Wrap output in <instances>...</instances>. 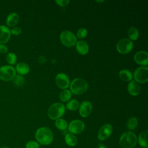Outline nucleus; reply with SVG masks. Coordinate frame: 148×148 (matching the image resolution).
<instances>
[{
    "label": "nucleus",
    "instance_id": "5",
    "mask_svg": "<svg viewBox=\"0 0 148 148\" xmlns=\"http://www.w3.org/2000/svg\"><path fill=\"white\" fill-rule=\"evenodd\" d=\"M60 39L62 45L67 47L74 46L77 42V38L75 34L68 30L63 31L60 34Z\"/></svg>",
    "mask_w": 148,
    "mask_h": 148
},
{
    "label": "nucleus",
    "instance_id": "1",
    "mask_svg": "<svg viewBox=\"0 0 148 148\" xmlns=\"http://www.w3.org/2000/svg\"><path fill=\"white\" fill-rule=\"evenodd\" d=\"M35 138L41 145H49L53 140V134L51 130L48 127H40L36 131Z\"/></svg>",
    "mask_w": 148,
    "mask_h": 148
},
{
    "label": "nucleus",
    "instance_id": "36",
    "mask_svg": "<svg viewBox=\"0 0 148 148\" xmlns=\"http://www.w3.org/2000/svg\"><path fill=\"white\" fill-rule=\"evenodd\" d=\"M1 148H9V147H2Z\"/></svg>",
    "mask_w": 148,
    "mask_h": 148
},
{
    "label": "nucleus",
    "instance_id": "15",
    "mask_svg": "<svg viewBox=\"0 0 148 148\" xmlns=\"http://www.w3.org/2000/svg\"><path fill=\"white\" fill-rule=\"evenodd\" d=\"M127 90L128 93L132 96H136L140 92V87L139 83L134 80L129 82L127 86Z\"/></svg>",
    "mask_w": 148,
    "mask_h": 148
},
{
    "label": "nucleus",
    "instance_id": "29",
    "mask_svg": "<svg viewBox=\"0 0 148 148\" xmlns=\"http://www.w3.org/2000/svg\"><path fill=\"white\" fill-rule=\"evenodd\" d=\"M88 32L87 30L85 28H79L77 32H76V36L78 38L80 39H83L85 38L87 35Z\"/></svg>",
    "mask_w": 148,
    "mask_h": 148
},
{
    "label": "nucleus",
    "instance_id": "20",
    "mask_svg": "<svg viewBox=\"0 0 148 148\" xmlns=\"http://www.w3.org/2000/svg\"><path fill=\"white\" fill-rule=\"evenodd\" d=\"M147 131H142L139 135L137 141H138L139 144L143 147L147 148Z\"/></svg>",
    "mask_w": 148,
    "mask_h": 148
},
{
    "label": "nucleus",
    "instance_id": "2",
    "mask_svg": "<svg viewBox=\"0 0 148 148\" xmlns=\"http://www.w3.org/2000/svg\"><path fill=\"white\" fill-rule=\"evenodd\" d=\"M70 91L75 95L84 94L88 89L87 82L82 78L74 79L69 84Z\"/></svg>",
    "mask_w": 148,
    "mask_h": 148
},
{
    "label": "nucleus",
    "instance_id": "6",
    "mask_svg": "<svg viewBox=\"0 0 148 148\" xmlns=\"http://www.w3.org/2000/svg\"><path fill=\"white\" fill-rule=\"evenodd\" d=\"M134 81L138 83H145L148 81V67L140 66L136 68L133 73Z\"/></svg>",
    "mask_w": 148,
    "mask_h": 148
},
{
    "label": "nucleus",
    "instance_id": "35",
    "mask_svg": "<svg viewBox=\"0 0 148 148\" xmlns=\"http://www.w3.org/2000/svg\"><path fill=\"white\" fill-rule=\"evenodd\" d=\"M97 2H99V3H102L103 2H104V1H96Z\"/></svg>",
    "mask_w": 148,
    "mask_h": 148
},
{
    "label": "nucleus",
    "instance_id": "22",
    "mask_svg": "<svg viewBox=\"0 0 148 148\" xmlns=\"http://www.w3.org/2000/svg\"><path fill=\"white\" fill-rule=\"evenodd\" d=\"M65 141L68 146H75L77 144V139L73 134H67L65 136Z\"/></svg>",
    "mask_w": 148,
    "mask_h": 148
},
{
    "label": "nucleus",
    "instance_id": "30",
    "mask_svg": "<svg viewBox=\"0 0 148 148\" xmlns=\"http://www.w3.org/2000/svg\"><path fill=\"white\" fill-rule=\"evenodd\" d=\"M10 32L14 35H18L21 33V29L18 27H14L10 29Z\"/></svg>",
    "mask_w": 148,
    "mask_h": 148
},
{
    "label": "nucleus",
    "instance_id": "8",
    "mask_svg": "<svg viewBox=\"0 0 148 148\" xmlns=\"http://www.w3.org/2000/svg\"><path fill=\"white\" fill-rule=\"evenodd\" d=\"M16 69L11 65H4L0 67V79L3 81H10L16 76Z\"/></svg>",
    "mask_w": 148,
    "mask_h": 148
},
{
    "label": "nucleus",
    "instance_id": "31",
    "mask_svg": "<svg viewBox=\"0 0 148 148\" xmlns=\"http://www.w3.org/2000/svg\"><path fill=\"white\" fill-rule=\"evenodd\" d=\"M26 148H39V145L35 141H29L26 144Z\"/></svg>",
    "mask_w": 148,
    "mask_h": 148
},
{
    "label": "nucleus",
    "instance_id": "21",
    "mask_svg": "<svg viewBox=\"0 0 148 148\" xmlns=\"http://www.w3.org/2000/svg\"><path fill=\"white\" fill-rule=\"evenodd\" d=\"M127 35L129 39L132 40H136L139 37V32L136 28L134 27H130L127 31Z\"/></svg>",
    "mask_w": 148,
    "mask_h": 148
},
{
    "label": "nucleus",
    "instance_id": "12",
    "mask_svg": "<svg viewBox=\"0 0 148 148\" xmlns=\"http://www.w3.org/2000/svg\"><path fill=\"white\" fill-rule=\"evenodd\" d=\"M92 109V103L88 101H83L79 107L80 115L83 117H88L91 113Z\"/></svg>",
    "mask_w": 148,
    "mask_h": 148
},
{
    "label": "nucleus",
    "instance_id": "16",
    "mask_svg": "<svg viewBox=\"0 0 148 148\" xmlns=\"http://www.w3.org/2000/svg\"><path fill=\"white\" fill-rule=\"evenodd\" d=\"M76 49L78 53L81 55H86L89 50L88 45L84 40H79L76 43Z\"/></svg>",
    "mask_w": 148,
    "mask_h": 148
},
{
    "label": "nucleus",
    "instance_id": "26",
    "mask_svg": "<svg viewBox=\"0 0 148 148\" xmlns=\"http://www.w3.org/2000/svg\"><path fill=\"white\" fill-rule=\"evenodd\" d=\"M55 125L58 129L60 130H64L67 128L68 124L64 119L60 118L56 120Z\"/></svg>",
    "mask_w": 148,
    "mask_h": 148
},
{
    "label": "nucleus",
    "instance_id": "17",
    "mask_svg": "<svg viewBox=\"0 0 148 148\" xmlns=\"http://www.w3.org/2000/svg\"><path fill=\"white\" fill-rule=\"evenodd\" d=\"M19 17L16 13H11L6 17V24L9 27H14L18 23Z\"/></svg>",
    "mask_w": 148,
    "mask_h": 148
},
{
    "label": "nucleus",
    "instance_id": "13",
    "mask_svg": "<svg viewBox=\"0 0 148 148\" xmlns=\"http://www.w3.org/2000/svg\"><path fill=\"white\" fill-rule=\"evenodd\" d=\"M135 62L142 66H147L148 64V54L145 51H139L134 56Z\"/></svg>",
    "mask_w": 148,
    "mask_h": 148
},
{
    "label": "nucleus",
    "instance_id": "28",
    "mask_svg": "<svg viewBox=\"0 0 148 148\" xmlns=\"http://www.w3.org/2000/svg\"><path fill=\"white\" fill-rule=\"evenodd\" d=\"M13 83L17 87L21 86L24 83V78L21 75H16L13 79Z\"/></svg>",
    "mask_w": 148,
    "mask_h": 148
},
{
    "label": "nucleus",
    "instance_id": "4",
    "mask_svg": "<svg viewBox=\"0 0 148 148\" xmlns=\"http://www.w3.org/2000/svg\"><path fill=\"white\" fill-rule=\"evenodd\" d=\"M65 112V107L64 104L56 102L49 107L47 114L51 120H57L62 117Z\"/></svg>",
    "mask_w": 148,
    "mask_h": 148
},
{
    "label": "nucleus",
    "instance_id": "33",
    "mask_svg": "<svg viewBox=\"0 0 148 148\" xmlns=\"http://www.w3.org/2000/svg\"><path fill=\"white\" fill-rule=\"evenodd\" d=\"M8 50V48L4 45L0 43V53H6Z\"/></svg>",
    "mask_w": 148,
    "mask_h": 148
},
{
    "label": "nucleus",
    "instance_id": "3",
    "mask_svg": "<svg viewBox=\"0 0 148 148\" xmlns=\"http://www.w3.org/2000/svg\"><path fill=\"white\" fill-rule=\"evenodd\" d=\"M136 143L137 136L131 131L123 133L119 140V145L122 148H132L135 146Z\"/></svg>",
    "mask_w": 148,
    "mask_h": 148
},
{
    "label": "nucleus",
    "instance_id": "14",
    "mask_svg": "<svg viewBox=\"0 0 148 148\" xmlns=\"http://www.w3.org/2000/svg\"><path fill=\"white\" fill-rule=\"evenodd\" d=\"M10 29L5 25H0V43L4 44L7 43L10 38Z\"/></svg>",
    "mask_w": 148,
    "mask_h": 148
},
{
    "label": "nucleus",
    "instance_id": "32",
    "mask_svg": "<svg viewBox=\"0 0 148 148\" xmlns=\"http://www.w3.org/2000/svg\"><path fill=\"white\" fill-rule=\"evenodd\" d=\"M55 2L58 5L61 7L66 6H67L70 1L69 0H56L55 1Z\"/></svg>",
    "mask_w": 148,
    "mask_h": 148
},
{
    "label": "nucleus",
    "instance_id": "7",
    "mask_svg": "<svg viewBox=\"0 0 148 148\" xmlns=\"http://www.w3.org/2000/svg\"><path fill=\"white\" fill-rule=\"evenodd\" d=\"M133 42L127 38H123L119 40L116 44V50L121 54H127L133 49Z\"/></svg>",
    "mask_w": 148,
    "mask_h": 148
},
{
    "label": "nucleus",
    "instance_id": "25",
    "mask_svg": "<svg viewBox=\"0 0 148 148\" xmlns=\"http://www.w3.org/2000/svg\"><path fill=\"white\" fill-rule=\"evenodd\" d=\"M138 125V120L135 117H130L127 123V127L130 130H134Z\"/></svg>",
    "mask_w": 148,
    "mask_h": 148
},
{
    "label": "nucleus",
    "instance_id": "34",
    "mask_svg": "<svg viewBox=\"0 0 148 148\" xmlns=\"http://www.w3.org/2000/svg\"><path fill=\"white\" fill-rule=\"evenodd\" d=\"M98 148H107V147L105 146L103 144L99 143V146H98Z\"/></svg>",
    "mask_w": 148,
    "mask_h": 148
},
{
    "label": "nucleus",
    "instance_id": "23",
    "mask_svg": "<svg viewBox=\"0 0 148 148\" xmlns=\"http://www.w3.org/2000/svg\"><path fill=\"white\" fill-rule=\"evenodd\" d=\"M72 93L69 90H63L60 94V99L62 102H68L71 99Z\"/></svg>",
    "mask_w": 148,
    "mask_h": 148
},
{
    "label": "nucleus",
    "instance_id": "10",
    "mask_svg": "<svg viewBox=\"0 0 148 148\" xmlns=\"http://www.w3.org/2000/svg\"><path fill=\"white\" fill-rule=\"evenodd\" d=\"M56 83L61 89H66L70 84L69 77L64 73H58L56 76Z\"/></svg>",
    "mask_w": 148,
    "mask_h": 148
},
{
    "label": "nucleus",
    "instance_id": "18",
    "mask_svg": "<svg viewBox=\"0 0 148 148\" xmlns=\"http://www.w3.org/2000/svg\"><path fill=\"white\" fill-rule=\"evenodd\" d=\"M29 66L26 63L20 62L16 65V71H17L19 75L22 76L28 74L29 72Z\"/></svg>",
    "mask_w": 148,
    "mask_h": 148
},
{
    "label": "nucleus",
    "instance_id": "19",
    "mask_svg": "<svg viewBox=\"0 0 148 148\" xmlns=\"http://www.w3.org/2000/svg\"><path fill=\"white\" fill-rule=\"evenodd\" d=\"M119 77L123 81L128 82H131L132 79V74L128 69H124L121 70L119 73Z\"/></svg>",
    "mask_w": 148,
    "mask_h": 148
},
{
    "label": "nucleus",
    "instance_id": "11",
    "mask_svg": "<svg viewBox=\"0 0 148 148\" xmlns=\"http://www.w3.org/2000/svg\"><path fill=\"white\" fill-rule=\"evenodd\" d=\"M112 132V127L110 124H105L99 129L98 134V138L100 140H105L108 139Z\"/></svg>",
    "mask_w": 148,
    "mask_h": 148
},
{
    "label": "nucleus",
    "instance_id": "27",
    "mask_svg": "<svg viewBox=\"0 0 148 148\" xmlns=\"http://www.w3.org/2000/svg\"><path fill=\"white\" fill-rule=\"evenodd\" d=\"M6 60L7 62L9 64L13 65L17 61V56L15 53L10 52L7 54V56L6 57Z\"/></svg>",
    "mask_w": 148,
    "mask_h": 148
},
{
    "label": "nucleus",
    "instance_id": "24",
    "mask_svg": "<svg viewBox=\"0 0 148 148\" xmlns=\"http://www.w3.org/2000/svg\"><path fill=\"white\" fill-rule=\"evenodd\" d=\"M79 105H80V104L77 100L72 99V100L69 101L67 102V103L66 105V108L69 110L74 111V110H77L79 108Z\"/></svg>",
    "mask_w": 148,
    "mask_h": 148
},
{
    "label": "nucleus",
    "instance_id": "9",
    "mask_svg": "<svg viewBox=\"0 0 148 148\" xmlns=\"http://www.w3.org/2000/svg\"><path fill=\"white\" fill-rule=\"evenodd\" d=\"M85 125L80 120H74L71 121L68 125V130L72 134H79L83 131Z\"/></svg>",
    "mask_w": 148,
    "mask_h": 148
}]
</instances>
